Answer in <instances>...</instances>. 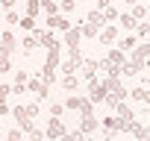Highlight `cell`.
I'll return each mask as SVG.
<instances>
[{
	"instance_id": "26",
	"label": "cell",
	"mask_w": 150,
	"mask_h": 141,
	"mask_svg": "<svg viewBox=\"0 0 150 141\" xmlns=\"http://www.w3.org/2000/svg\"><path fill=\"white\" fill-rule=\"evenodd\" d=\"M18 27H24V30H30V32H33V30H35V18H33V15H24V18L18 21Z\"/></svg>"
},
{
	"instance_id": "23",
	"label": "cell",
	"mask_w": 150,
	"mask_h": 141,
	"mask_svg": "<svg viewBox=\"0 0 150 141\" xmlns=\"http://www.w3.org/2000/svg\"><path fill=\"white\" fill-rule=\"evenodd\" d=\"M127 132H129V135H132V138H138V141H141V138H144V126H141V123H135V121H132V123H129V129H127Z\"/></svg>"
},
{
	"instance_id": "18",
	"label": "cell",
	"mask_w": 150,
	"mask_h": 141,
	"mask_svg": "<svg viewBox=\"0 0 150 141\" xmlns=\"http://www.w3.org/2000/svg\"><path fill=\"white\" fill-rule=\"evenodd\" d=\"M80 30H83V35H86V38H97V32H100V27H97V24H88V21H83V27H80Z\"/></svg>"
},
{
	"instance_id": "7",
	"label": "cell",
	"mask_w": 150,
	"mask_h": 141,
	"mask_svg": "<svg viewBox=\"0 0 150 141\" xmlns=\"http://www.w3.org/2000/svg\"><path fill=\"white\" fill-rule=\"evenodd\" d=\"M97 126H100V121H97L94 115H80V132H83V135H91Z\"/></svg>"
},
{
	"instance_id": "3",
	"label": "cell",
	"mask_w": 150,
	"mask_h": 141,
	"mask_svg": "<svg viewBox=\"0 0 150 141\" xmlns=\"http://www.w3.org/2000/svg\"><path fill=\"white\" fill-rule=\"evenodd\" d=\"M88 100L91 103H103L106 100V85L97 80H88Z\"/></svg>"
},
{
	"instance_id": "5",
	"label": "cell",
	"mask_w": 150,
	"mask_h": 141,
	"mask_svg": "<svg viewBox=\"0 0 150 141\" xmlns=\"http://www.w3.org/2000/svg\"><path fill=\"white\" fill-rule=\"evenodd\" d=\"M97 38H100V44H106V47L115 44V41H118V27H115V24H106V27L97 32Z\"/></svg>"
},
{
	"instance_id": "21",
	"label": "cell",
	"mask_w": 150,
	"mask_h": 141,
	"mask_svg": "<svg viewBox=\"0 0 150 141\" xmlns=\"http://www.w3.org/2000/svg\"><path fill=\"white\" fill-rule=\"evenodd\" d=\"M106 59H109V62H115V65H124V62H127V56H124V50H118V47H112Z\"/></svg>"
},
{
	"instance_id": "2",
	"label": "cell",
	"mask_w": 150,
	"mask_h": 141,
	"mask_svg": "<svg viewBox=\"0 0 150 141\" xmlns=\"http://www.w3.org/2000/svg\"><path fill=\"white\" fill-rule=\"evenodd\" d=\"M15 47H18L15 35H12L9 30H3V32H0V56H12V53H15Z\"/></svg>"
},
{
	"instance_id": "14",
	"label": "cell",
	"mask_w": 150,
	"mask_h": 141,
	"mask_svg": "<svg viewBox=\"0 0 150 141\" xmlns=\"http://www.w3.org/2000/svg\"><path fill=\"white\" fill-rule=\"evenodd\" d=\"M115 112H118V121H135V112H132V109H129L124 100L115 106Z\"/></svg>"
},
{
	"instance_id": "6",
	"label": "cell",
	"mask_w": 150,
	"mask_h": 141,
	"mask_svg": "<svg viewBox=\"0 0 150 141\" xmlns=\"http://www.w3.org/2000/svg\"><path fill=\"white\" fill-rule=\"evenodd\" d=\"M68 129H65V123L59 121V118H50V123H47V129H44V138H62Z\"/></svg>"
},
{
	"instance_id": "37",
	"label": "cell",
	"mask_w": 150,
	"mask_h": 141,
	"mask_svg": "<svg viewBox=\"0 0 150 141\" xmlns=\"http://www.w3.org/2000/svg\"><path fill=\"white\" fill-rule=\"evenodd\" d=\"M41 80H44V82L50 85V82L56 80V70H41Z\"/></svg>"
},
{
	"instance_id": "29",
	"label": "cell",
	"mask_w": 150,
	"mask_h": 141,
	"mask_svg": "<svg viewBox=\"0 0 150 141\" xmlns=\"http://www.w3.org/2000/svg\"><path fill=\"white\" fill-rule=\"evenodd\" d=\"M74 6H77V0H62V3H59V12L68 15V12H74Z\"/></svg>"
},
{
	"instance_id": "35",
	"label": "cell",
	"mask_w": 150,
	"mask_h": 141,
	"mask_svg": "<svg viewBox=\"0 0 150 141\" xmlns=\"http://www.w3.org/2000/svg\"><path fill=\"white\" fill-rule=\"evenodd\" d=\"M135 32H138L141 38H147V35H150V24H138V27H135Z\"/></svg>"
},
{
	"instance_id": "25",
	"label": "cell",
	"mask_w": 150,
	"mask_h": 141,
	"mask_svg": "<svg viewBox=\"0 0 150 141\" xmlns=\"http://www.w3.org/2000/svg\"><path fill=\"white\" fill-rule=\"evenodd\" d=\"M103 21H106V24L118 21V9H115V6H106V9H103Z\"/></svg>"
},
{
	"instance_id": "49",
	"label": "cell",
	"mask_w": 150,
	"mask_h": 141,
	"mask_svg": "<svg viewBox=\"0 0 150 141\" xmlns=\"http://www.w3.org/2000/svg\"><path fill=\"white\" fill-rule=\"evenodd\" d=\"M0 118H3V115H0Z\"/></svg>"
},
{
	"instance_id": "34",
	"label": "cell",
	"mask_w": 150,
	"mask_h": 141,
	"mask_svg": "<svg viewBox=\"0 0 150 141\" xmlns=\"http://www.w3.org/2000/svg\"><path fill=\"white\" fill-rule=\"evenodd\" d=\"M24 109H27V115H30V118H38V103H27Z\"/></svg>"
},
{
	"instance_id": "12",
	"label": "cell",
	"mask_w": 150,
	"mask_h": 141,
	"mask_svg": "<svg viewBox=\"0 0 150 141\" xmlns=\"http://www.w3.org/2000/svg\"><path fill=\"white\" fill-rule=\"evenodd\" d=\"M129 97H132L135 103H144V106H150V88H147V85H138V88H132V91H129Z\"/></svg>"
},
{
	"instance_id": "39",
	"label": "cell",
	"mask_w": 150,
	"mask_h": 141,
	"mask_svg": "<svg viewBox=\"0 0 150 141\" xmlns=\"http://www.w3.org/2000/svg\"><path fill=\"white\" fill-rule=\"evenodd\" d=\"M18 21H21V18H18V12H12V9H9V12H6V24H18Z\"/></svg>"
},
{
	"instance_id": "10",
	"label": "cell",
	"mask_w": 150,
	"mask_h": 141,
	"mask_svg": "<svg viewBox=\"0 0 150 141\" xmlns=\"http://www.w3.org/2000/svg\"><path fill=\"white\" fill-rule=\"evenodd\" d=\"M47 27H50V30H62V32H65V30L71 27V21H68L65 15H59V12H56V15H47Z\"/></svg>"
},
{
	"instance_id": "44",
	"label": "cell",
	"mask_w": 150,
	"mask_h": 141,
	"mask_svg": "<svg viewBox=\"0 0 150 141\" xmlns=\"http://www.w3.org/2000/svg\"><path fill=\"white\" fill-rule=\"evenodd\" d=\"M141 141H150V126H144V138Z\"/></svg>"
},
{
	"instance_id": "11",
	"label": "cell",
	"mask_w": 150,
	"mask_h": 141,
	"mask_svg": "<svg viewBox=\"0 0 150 141\" xmlns=\"http://www.w3.org/2000/svg\"><path fill=\"white\" fill-rule=\"evenodd\" d=\"M33 35H35V38H38V44H41V47H50V44H53V41H59V38H56V35H53V32H50V30H38V27H35V30H33Z\"/></svg>"
},
{
	"instance_id": "32",
	"label": "cell",
	"mask_w": 150,
	"mask_h": 141,
	"mask_svg": "<svg viewBox=\"0 0 150 141\" xmlns=\"http://www.w3.org/2000/svg\"><path fill=\"white\" fill-rule=\"evenodd\" d=\"M27 135H30V141H44V132H41L38 126H33V129H30Z\"/></svg>"
},
{
	"instance_id": "19",
	"label": "cell",
	"mask_w": 150,
	"mask_h": 141,
	"mask_svg": "<svg viewBox=\"0 0 150 141\" xmlns=\"http://www.w3.org/2000/svg\"><path fill=\"white\" fill-rule=\"evenodd\" d=\"M35 47H38V38H35V35H27V38H24V41H21V50H24V53H27V56H30V53H33V50H35Z\"/></svg>"
},
{
	"instance_id": "15",
	"label": "cell",
	"mask_w": 150,
	"mask_h": 141,
	"mask_svg": "<svg viewBox=\"0 0 150 141\" xmlns=\"http://www.w3.org/2000/svg\"><path fill=\"white\" fill-rule=\"evenodd\" d=\"M118 24H121L124 30H135V27H138V21H135L129 12H118Z\"/></svg>"
},
{
	"instance_id": "36",
	"label": "cell",
	"mask_w": 150,
	"mask_h": 141,
	"mask_svg": "<svg viewBox=\"0 0 150 141\" xmlns=\"http://www.w3.org/2000/svg\"><path fill=\"white\" fill-rule=\"evenodd\" d=\"M9 94H12V85H0V103H6Z\"/></svg>"
},
{
	"instance_id": "22",
	"label": "cell",
	"mask_w": 150,
	"mask_h": 141,
	"mask_svg": "<svg viewBox=\"0 0 150 141\" xmlns=\"http://www.w3.org/2000/svg\"><path fill=\"white\" fill-rule=\"evenodd\" d=\"M129 15H132L135 21H141V18L147 15V6H144V3H132V12H129Z\"/></svg>"
},
{
	"instance_id": "9",
	"label": "cell",
	"mask_w": 150,
	"mask_h": 141,
	"mask_svg": "<svg viewBox=\"0 0 150 141\" xmlns=\"http://www.w3.org/2000/svg\"><path fill=\"white\" fill-rule=\"evenodd\" d=\"M97 68H100V62H97V59H83V65H80V70H83V80H94Z\"/></svg>"
},
{
	"instance_id": "28",
	"label": "cell",
	"mask_w": 150,
	"mask_h": 141,
	"mask_svg": "<svg viewBox=\"0 0 150 141\" xmlns=\"http://www.w3.org/2000/svg\"><path fill=\"white\" fill-rule=\"evenodd\" d=\"M6 141H24V129H18V126L9 129V132H6Z\"/></svg>"
},
{
	"instance_id": "30",
	"label": "cell",
	"mask_w": 150,
	"mask_h": 141,
	"mask_svg": "<svg viewBox=\"0 0 150 141\" xmlns=\"http://www.w3.org/2000/svg\"><path fill=\"white\" fill-rule=\"evenodd\" d=\"M38 9H41V3H38V0H27V15H38Z\"/></svg>"
},
{
	"instance_id": "13",
	"label": "cell",
	"mask_w": 150,
	"mask_h": 141,
	"mask_svg": "<svg viewBox=\"0 0 150 141\" xmlns=\"http://www.w3.org/2000/svg\"><path fill=\"white\" fill-rule=\"evenodd\" d=\"M132 59H135V62H147V59H150V41L135 44V47H132Z\"/></svg>"
},
{
	"instance_id": "47",
	"label": "cell",
	"mask_w": 150,
	"mask_h": 141,
	"mask_svg": "<svg viewBox=\"0 0 150 141\" xmlns=\"http://www.w3.org/2000/svg\"><path fill=\"white\" fill-rule=\"evenodd\" d=\"M147 126H150V115H147Z\"/></svg>"
},
{
	"instance_id": "20",
	"label": "cell",
	"mask_w": 150,
	"mask_h": 141,
	"mask_svg": "<svg viewBox=\"0 0 150 141\" xmlns=\"http://www.w3.org/2000/svg\"><path fill=\"white\" fill-rule=\"evenodd\" d=\"M86 21H88V24H97V27H103V24H106V21H103V12H100V9H91V12L86 15Z\"/></svg>"
},
{
	"instance_id": "42",
	"label": "cell",
	"mask_w": 150,
	"mask_h": 141,
	"mask_svg": "<svg viewBox=\"0 0 150 141\" xmlns=\"http://www.w3.org/2000/svg\"><path fill=\"white\" fill-rule=\"evenodd\" d=\"M15 3H18V0H0V6H3V9H12Z\"/></svg>"
},
{
	"instance_id": "38",
	"label": "cell",
	"mask_w": 150,
	"mask_h": 141,
	"mask_svg": "<svg viewBox=\"0 0 150 141\" xmlns=\"http://www.w3.org/2000/svg\"><path fill=\"white\" fill-rule=\"evenodd\" d=\"M62 112H65V106H62V103H53V106H50V115H53V118H59Z\"/></svg>"
},
{
	"instance_id": "33",
	"label": "cell",
	"mask_w": 150,
	"mask_h": 141,
	"mask_svg": "<svg viewBox=\"0 0 150 141\" xmlns=\"http://www.w3.org/2000/svg\"><path fill=\"white\" fill-rule=\"evenodd\" d=\"M6 70H12V62L9 56H0V74H6Z\"/></svg>"
},
{
	"instance_id": "8",
	"label": "cell",
	"mask_w": 150,
	"mask_h": 141,
	"mask_svg": "<svg viewBox=\"0 0 150 141\" xmlns=\"http://www.w3.org/2000/svg\"><path fill=\"white\" fill-rule=\"evenodd\" d=\"M80 38H83L80 27H68L65 30V47H80Z\"/></svg>"
},
{
	"instance_id": "4",
	"label": "cell",
	"mask_w": 150,
	"mask_h": 141,
	"mask_svg": "<svg viewBox=\"0 0 150 141\" xmlns=\"http://www.w3.org/2000/svg\"><path fill=\"white\" fill-rule=\"evenodd\" d=\"M12 115H15V121H18V129L30 132V129L35 126V123H33V118L27 115V109H24V106H15V109H12Z\"/></svg>"
},
{
	"instance_id": "1",
	"label": "cell",
	"mask_w": 150,
	"mask_h": 141,
	"mask_svg": "<svg viewBox=\"0 0 150 141\" xmlns=\"http://www.w3.org/2000/svg\"><path fill=\"white\" fill-rule=\"evenodd\" d=\"M27 88H30V91H33V94L38 97V103L50 97V85H47V82H44L41 77H33V80H27Z\"/></svg>"
},
{
	"instance_id": "41",
	"label": "cell",
	"mask_w": 150,
	"mask_h": 141,
	"mask_svg": "<svg viewBox=\"0 0 150 141\" xmlns=\"http://www.w3.org/2000/svg\"><path fill=\"white\" fill-rule=\"evenodd\" d=\"M30 77H27V70H15V82H27Z\"/></svg>"
},
{
	"instance_id": "17",
	"label": "cell",
	"mask_w": 150,
	"mask_h": 141,
	"mask_svg": "<svg viewBox=\"0 0 150 141\" xmlns=\"http://www.w3.org/2000/svg\"><path fill=\"white\" fill-rule=\"evenodd\" d=\"M100 68L106 70V77H121V65H115L109 59H100Z\"/></svg>"
},
{
	"instance_id": "24",
	"label": "cell",
	"mask_w": 150,
	"mask_h": 141,
	"mask_svg": "<svg viewBox=\"0 0 150 141\" xmlns=\"http://www.w3.org/2000/svg\"><path fill=\"white\" fill-rule=\"evenodd\" d=\"M62 141H88V135H83V132L77 129V132H65V135H62Z\"/></svg>"
},
{
	"instance_id": "45",
	"label": "cell",
	"mask_w": 150,
	"mask_h": 141,
	"mask_svg": "<svg viewBox=\"0 0 150 141\" xmlns=\"http://www.w3.org/2000/svg\"><path fill=\"white\" fill-rule=\"evenodd\" d=\"M127 3H129V6H132V3H138V0H127Z\"/></svg>"
},
{
	"instance_id": "48",
	"label": "cell",
	"mask_w": 150,
	"mask_h": 141,
	"mask_svg": "<svg viewBox=\"0 0 150 141\" xmlns=\"http://www.w3.org/2000/svg\"><path fill=\"white\" fill-rule=\"evenodd\" d=\"M132 141H138V138H132Z\"/></svg>"
},
{
	"instance_id": "46",
	"label": "cell",
	"mask_w": 150,
	"mask_h": 141,
	"mask_svg": "<svg viewBox=\"0 0 150 141\" xmlns=\"http://www.w3.org/2000/svg\"><path fill=\"white\" fill-rule=\"evenodd\" d=\"M47 141H62V138H47Z\"/></svg>"
},
{
	"instance_id": "27",
	"label": "cell",
	"mask_w": 150,
	"mask_h": 141,
	"mask_svg": "<svg viewBox=\"0 0 150 141\" xmlns=\"http://www.w3.org/2000/svg\"><path fill=\"white\" fill-rule=\"evenodd\" d=\"M132 47H135V35H127V38H121V44H118V50H124V53L132 50Z\"/></svg>"
},
{
	"instance_id": "16",
	"label": "cell",
	"mask_w": 150,
	"mask_h": 141,
	"mask_svg": "<svg viewBox=\"0 0 150 141\" xmlns=\"http://www.w3.org/2000/svg\"><path fill=\"white\" fill-rule=\"evenodd\" d=\"M77 85H80L77 74H62V88L65 91H77Z\"/></svg>"
},
{
	"instance_id": "40",
	"label": "cell",
	"mask_w": 150,
	"mask_h": 141,
	"mask_svg": "<svg viewBox=\"0 0 150 141\" xmlns=\"http://www.w3.org/2000/svg\"><path fill=\"white\" fill-rule=\"evenodd\" d=\"M24 91H27V82H15L12 85V94H24Z\"/></svg>"
},
{
	"instance_id": "31",
	"label": "cell",
	"mask_w": 150,
	"mask_h": 141,
	"mask_svg": "<svg viewBox=\"0 0 150 141\" xmlns=\"http://www.w3.org/2000/svg\"><path fill=\"white\" fill-rule=\"evenodd\" d=\"M100 126H103V129H115V132H118V118H103V121H100Z\"/></svg>"
},
{
	"instance_id": "43",
	"label": "cell",
	"mask_w": 150,
	"mask_h": 141,
	"mask_svg": "<svg viewBox=\"0 0 150 141\" xmlns=\"http://www.w3.org/2000/svg\"><path fill=\"white\" fill-rule=\"evenodd\" d=\"M106 6H112V3H109V0H97V9H100V12H103Z\"/></svg>"
}]
</instances>
